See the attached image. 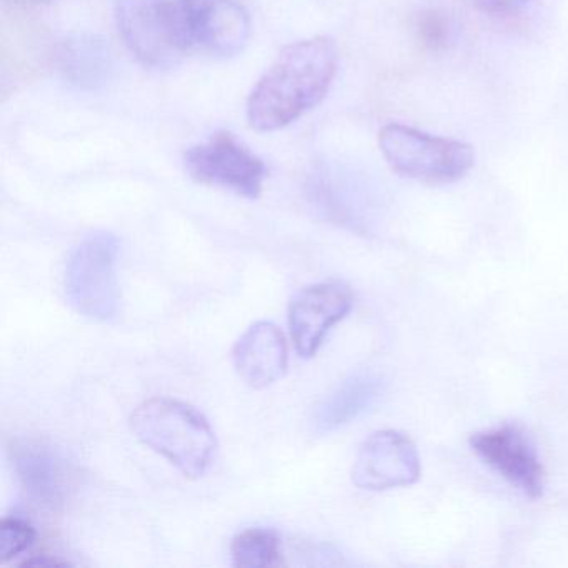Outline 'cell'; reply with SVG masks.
<instances>
[{
    "mask_svg": "<svg viewBox=\"0 0 568 568\" xmlns=\"http://www.w3.org/2000/svg\"><path fill=\"white\" fill-rule=\"evenodd\" d=\"M338 71V49L328 38L287 45L252 91L247 119L258 132L287 128L324 101Z\"/></svg>",
    "mask_w": 568,
    "mask_h": 568,
    "instance_id": "6da1fadb",
    "label": "cell"
},
{
    "mask_svg": "<svg viewBox=\"0 0 568 568\" xmlns=\"http://www.w3.org/2000/svg\"><path fill=\"white\" fill-rule=\"evenodd\" d=\"M131 422L139 440L185 477H202L211 468L217 438L204 415L191 405L175 398H151L135 408Z\"/></svg>",
    "mask_w": 568,
    "mask_h": 568,
    "instance_id": "7a4b0ae2",
    "label": "cell"
},
{
    "mask_svg": "<svg viewBox=\"0 0 568 568\" xmlns=\"http://www.w3.org/2000/svg\"><path fill=\"white\" fill-rule=\"evenodd\" d=\"M378 148L395 174L430 187L462 181L475 164L471 145L397 122L381 129Z\"/></svg>",
    "mask_w": 568,
    "mask_h": 568,
    "instance_id": "3957f363",
    "label": "cell"
},
{
    "mask_svg": "<svg viewBox=\"0 0 568 568\" xmlns=\"http://www.w3.org/2000/svg\"><path fill=\"white\" fill-rule=\"evenodd\" d=\"M115 21L129 51L145 68H175L194 45L179 2L115 0Z\"/></svg>",
    "mask_w": 568,
    "mask_h": 568,
    "instance_id": "277c9868",
    "label": "cell"
},
{
    "mask_svg": "<svg viewBox=\"0 0 568 568\" xmlns=\"http://www.w3.org/2000/svg\"><path fill=\"white\" fill-rule=\"evenodd\" d=\"M119 241L109 232H92L68 258L64 291L69 305L92 321L115 317L121 302L118 278Z\"/></svg>",
    "mask_w": 568,
    "mask_h": 568,
    "instance_id": "5b68a950",
    "label": "cell"
},
{
    "mask_svg": "<svg viewBox=\"0 0 568 568\" xmlns=\"http://www.w3.org/2000/svg\"><path fill=\"white\" fill-rule=\"evenodd\" d=\"M184 162L195 181L245 199H257L267 178V168L262 159L227 131L217 132L202 144L189 149Z\"/></svg>",
    "mask_w": 568,
    "mask_h": 568,
    "instance_id": "8992f818",
    "label": "cell"
},
{
    "mask_svg": "<svg viewBox=\"0 0 568 568\" xmlns=\"http://www.w3.org/2000/svg\"><path fill=\"white\" fill-rule=\"evenodd\" d=\"M9 450L16 474L32 500L51 510L68 504L79 474L58 447L42 438H21Z\"/></svg>",
    "mask_w": 568,
    "mask_h": 568,
    "instance_id": "52a82bcc",
    "label": "cell"
},
{
    "mask_svg": "<svg viewBox=\"0 0 568 568\" xmlns=\"http://www.w3.org/2000/svg\"><path fill=\"white\" fill-rule=\"evenodd\" d=\"M470 447L484 464L494 468L508 484L530 498H540L545 490V470L537 448L517 425L477 432Z\"/></svg>",
    "mask_w": 568,
    "mask_h": 568,
    "instance_id": "ba28073f",
    "label": "cell"
},
{
    "mask_svg": "<svg viewBox=\"0 0 568 568\" xmlns=\"http://www.w3.org/2000/svg\"><path fill=\"white\" fill-rule=\"evenodd\" d=\"M422 464L414 442L397 430H378L362 444L352 480L364 490L408 487L420 478Z\"/></svg>",
    "mask_w": 568,
    "mask_h": 568,
    "instance_id": "9c48e42d",
    "label": "cell"
},
{
    "mask_svg": "<svg viewBox=\"0 0 568 568\" xmlns=\"http://www.w3.org/2000/svg\"><path fill=\"white\" fill-rule=\"evenodd\" d=\"M305 194L325 221L355 232L367 231L371 224L367 189L344 165L332 162L315 165L305 182Z\"/></svg>",
    "mask_w": 568,
    "mask_h": 568,
    "instance_id": "30bf717a",
    "label": "cell"
},
{
    "mask_svg": "<svg viewBox=\"0 0 568 568\" xmlns=\"http://www.w3.org/2000/svg\"><path fill=\"white\" fill-rule=\"evenodd\" d=\"M354 295L341 282L311 285L295 295L288 311V327L302 358L317 354L328 332L347 317Z\"/></svg>",
    "mask_w": 568,
    "mask_h": 568,
    "instance_id": "8fae6325",
    "label": "cell"
},
{
    "mask_svg": "<svg viewBox=\"0 0 568 568\" xmlns=\"http://www.w3.org/2000/svg\"><path fill=\"white\" fill-rule=\"evenodd\" d=\"M194 45L219 58H232L244 51L251 38V21L235 0H178Z\"/></svg>",
    "mask_w": 568,
    "mask_h": 568,
    "instance_id": "7c38bea8",
    "label": "cell"
},
{
    "mask_svg": "<svg viewBox=\"0 0 568 568\" xmlns=\"http://www.w3.org/2000/svg\"><path fill=\"white\" fill-rule=\"evenodd\" d=\"M287 342L277 325L257 322L234 348V365L245 384L264 388L284 377L287 371Z\"/></svg>",
    "mask_w": 568,
    "mask_h": 568,
    "instance_id": "4fadbf2b",
    "label": "cell"
},
{
    "mask_svg": "<svg viewBox=\"0 0 568 568\" xmlns=\"http://www.w3.org/2000/svg\"><path fill=\"white\" fill-rule=\"evenodd\" d=\"M59 74L81 91H99L114 75L111 48L98 36L75 34L64 39L55 52Z\"/></svg>",
    "mask_w": 568,
    "mask_h": 568,
    "instance_id": "5bb4252c",
    "label": "cell"
},
{
    "mask_svg": "<svg viewBox=\"0 0 568 568\" xmlns=\"http://www.w3.org/2000/svg\"><path fill=\"white\" fill-rule=\"evenodd\" d=\"M384 388V375L377 372L362 371L351 375L315 412V430L318 434H327L351 424L377 402Z\"/></svg>",
    "mask_w": 568,
    "mask_h": 568,
    "instance_id": "9a60e30c",
    "label": "cell"
},
{
    "mask_svg": "<svg viewBox=\"0 0 568 568\" xmlns=\"http://www.w3.org/2000/svg\"><path fill=\"white\" fill-rule=\"evenodd\" d=\"M232 561L235 567L267 568L282 564L281 540L268 528H248L232 540Z\"/></svg>",
    "mask_w": 568,
    "mask_h": 568,
    "instance_id": "2e32d148",
    "label": "cell"
},
{
    "mask_svg": "<svg viewBox=\"0 0 568 568\" xmlns=\"http://www.w3.org/2000/svg\"><path fill=\"white\" fill-rule=\"evenodd\" d=\"M36 530L31 524L18 517H8L0 525V558L2 561L12 560L32 547Z\"/></svg>",
    "mask_w": 568,
    "mask_h": 568,
    "instance_id": "e0dca14e",
    "label": "cell"
},
{
    "mask_svg": "<svg viewBox=\"0 0 568 568\" xmlns=\"http://www.w3.org/2000/svg\"><path fill=\"white\" fill-rule=\"evenodd\" d=\"M534 0H471L480 14L491 19H514L524 14Z\"/></svg>",
    "mask_w": 568,
    "mask_h": 568,
    "instance_id": "ac0fdd59",
    "label": "cell"
},
{
    "mask_svg": "<svg viewBox=\"0 0 568 568\" xmlns=\"http://www.w3.org/2000/svg\"><path fill=\"white\" fill-rule=\"evenodd\" d=\"M447 34V24L435 12H430V14L422 18L420 36L424 38L425 44L430 45V48H437L438 44H444Z\"/></svg>",
    "mask_w": 568,
    "mask_h": 568,
    "instance_id": "d6986e66",
    "label": "cell"
},
{
    "mask_svg": "<svg viewBox=\"0 0 568 568\" xmlns=\"http://www.w3.org/2000/svg\"><path fill=\"white\" fill-rule=\"evenodd\" d=\"M24 567H59V565H68V561L58 560V558H31V560H26Z\"/></svg>",
    "mask_w": 568,
    "mask_h": 568,
    "instance_id": "ffe728a7",
    "label": "cell"
},
{
    "mask_svg": "<svg viewBox=\"0 0 568 568\" xmlns=\"http://www.w3.org/2000/svg\"><path fill=\"white\" fill-rule=\"evenodd\" d=\"M14 2H19V4L41 6L51 4L52 0H14Z\"/></svg>",
    "mask_w": 568,
    "mask_h": 568,
    "instance_id": "44dd1931",
    "label": "cell"
}]
</instances>
